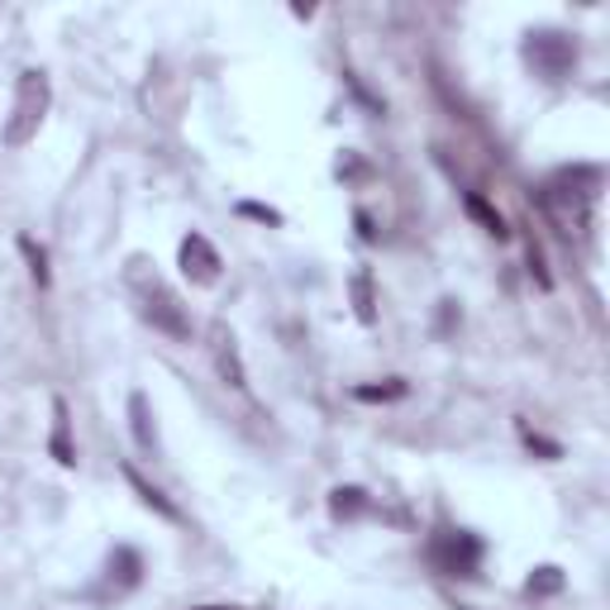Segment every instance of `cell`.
Listing matches in <instances>:
<instances>
[{"label": "cell", "instance_id": "obj_1", "mask_svg": "<svg viewBox=\"0 0 610 610\" xmlns=\"http://www.w3.org/2000/svg\"><path fill=\"white\" fill-rule=\"evenodd\" d=\"M130 292H134L139 315L149 319L157 334H167V339H191L186 305L176 301V292H172L163 277H157V272H143V263H134V267H130Z\"/></svg>", "mask_w": 610, "mask_h": 610}, {"label": "cell", "instance_id": "obj_2", "mask_svg": "<svg viewBox=\"0 0 610 610\" xmlns=\"http://www.w3.org/2000/svg\"><path fill=\"white\" fill-rule=\"evenodd\" d=\"M48 105H53L48 72H39V68L20 72V82H14V105H10V120H6V143H10V149H24V143L39 134Z\"/></svg>", "mask_w": 610, "mask_h": 610}, {"label": "cell", "instance_id": "obj_3", "mask_svg": "<svg viewBox=\"0 0 610 610\" xmlns=\"http://www.w3.org/2000/svg\"><path fill=\"white\" fill-rule=\"evenodd\" d=\"M429 563H435L444 577H477L481 539L468 535V529H439V535L429 539Z\"/></svg>", "mask_w": 610, "mask_h": 610}, {"label": "cell", "instance_id": "obj_4", "mask_svg": "<svg viewBox=\"0 0 610 610\" xmlns=\"http://www.w3.org/2000/svg\"><path fill=\"white\" fill-rule=\"evenodd\" d=\"M525 62L535 68V77H543V82H563V77L577 68V43L553 34V29H539V34L525 39Z\"/></svg>", "mask_w": 610, "mask_h": 610}, {"label": "cell", "instance_id": "obj_5", "mask_svg": "<svg viewBox=\"0 0 610 610\" xmlns=\"http://www.w3.org/2000/svg\"><path fill=\"white\" fill-rule=\"evenodd\" d=\"M176 263H182V272H186V282L191 286H215L220 282V253H215V244L205 234H186L182 238V248H176Z\"/></svg>", "mask_w": 610, "mask_h": 610}, {"label": "cell", "instance_id": "obj_6", "mask_svg": "<svg viewBox=\"0 0 610 610\" xmlns=\"http://www.w3.org/2000/svg\"><path fill=\"white\" fill-rule=\"evenodd\" d=\"M211 353H215V373H220L224 387L248 392V367H244V358H238V339H234L230 325H215L211 329Z\"/></svg>", "mask_w": 610, "mask_h": 610}, {"label": "cell", "instance_id": "obj_7", "mask_svg": "<svg viewBox=\"0 0 610 610\" xmlns=\"http://www.w3.org/2000/svg\"><path fill=\"white\" fill-rule=\"evenodd\" d=\"M124 481H130V487L139 491V501L149 506V510H157V516H163L167 525H176V520H182V510H176V506L167 501V496L153 487V481H143V477H139V468H124Z\"/></svg>", "mask_w": 610, "mask_h": 610}, {"label": "cell", "instance_id": "obj_8", "mask_svg": "<svg viewBox=\"0 0 610 610\" xmlns=\"http://www.w3.org/2000/svg\"><path fill=\"white\" fill-rule=\"evenodd\" d=\"M130 425H134V439L139 448H149V454H157V429H153V410H149V396L134 392L130 396Z\"/></svg>", "mask_w": 610, "mask_h": 610}, {"label": "cell", "instance_id": "obj_9", "mask_svg": "<svg viewBox=\"0 0 610 610\" xmlns=\"http://www.w3.org/2000/svg\"><path fill=\"white\" fill-rule=\"evenodd\" d=\"M462 211H468V215H472L491 238H510V224H506V215L496 211L491 201H481V196H462Z\"/></svg>", "mask_w": 610, "mask_h": 610}, {"label": "cell", "instance_id": "obj_10", "mask_svg": "<svg viewBox=\"0 0 610 610\" xmlns=\"http://www.w3.org/2000/svg\"><path fill=\"white\" fill-rule=\"evenodd\" d=\"M48 448H53V458L62 462V468H72L77 462L72 429H68V406H62V400H53V439H48Z\"/></svg>", "mask_w": 610, "mask_h": 610}, {"label": "cell", "instance_id": "obj_11", "mask_svg": "<svg viewBox=\"0 0 610 610\" xmlns=\"http://www.w3.org/2000/svg\"><path fill=\"white\" fill-rule=\"evenodd\" d=\"M139 577H143L139 549H115V558H110V582H115L120 591H130V587H139Z\"/></svg>", "mask_w": 610, "mask_h": 610}, {"label": "cell", "instance_id": "obj_12", "mask_svg": "<svg viewBox=\"0 0 610 610\" xmlns=\"http://www.w3.org/2000/svg\"><path fill=\"white\" fill-rule=\"evenodd\" d=\"M329 516H334V520H358V516H367V491H363V487L329 491Z\"/></svg>", "mask_w": 610, "mask_h": 610}, {"label": "cell", "instance_id": "obj_13", "mask_svg": "<svg viewBox=\"0 0 610 610\" xmlns=\"http://www.w3.org/2000/svg\"><path fill=\"white\" fill-rule=\"evenodd\" d=\"M353 311H358L363 325L377 319V296H373V277L367 272H353Z\"/></svg>", "mask_w": 610, "mask_h": 610}, {"label": "cell", "instance_id": "obj_14", "mask_svg": "<svg viewBox=\"0 0 610 610\" xmlns=\"http://www.w3.org/2000/svg\"><path fill=\"white\" fill-rule=\"evenodd\" d=\"M525 591H529V597H558V591H563V572H558V568H535V572H529V582H525Z\"/></svg>", "mask_w": 610, "mask_h": 610}, {"label": "cell", "instance_id": "obj_15", "mask_svg": "<svg viewBox=\"0 0 610 610\" xmlns=\"http://www.w3.org/2000/svg\"><path fill=\"white\" fill-rule=\"evenodd\" d=\"M20 253L29 258V272H34V282H39V286L53 282V272H48V253L34 244V238H20Z\"/></svg>", "mask_w": 610, "mask_h": 610}, {"label": "cell", "instance_id": "obj_16", "mask_svg": "<svg viewBox=\"0 0 610 610\" xmlns=\"http://www.w3.org/2000/svg\"><path fill=\"white\" fill-rule=\"evenodd\" d=\"M353 396H358V400H400V396H406V382L392 377V382H382V387H358Z\"/></svg>", "mask_w": 610, "mask_h": 610}, {"label": "cell", "instance_id": "obj_17", "mask_svg": "<svg viewBox=\"0 0 610 610\" xmlns=\"http://www.w3.org/2000/svg\"><path fill=\"white\" fill-rule=\"evenodd\" d=\"M529 272H535V282L543 286V292H549V286H553L549 267H543V248H539V244H529Z\"/></svg>", "mask_w": 610, "mask_h": 610}, {"label": "cell", "instance_id": "obj_18", "mask_svg": "<svg viewBox=\"0 0 610 610\" xmlns=\"http://www.w3.org/2000/svg\"><path fill=\"white\" fill-rule=\"evenodd\" d=\"M525 444H529V448H535V454H543V458H563V448H558L553 439H539V435H535V429H525Z\"/></svg>", "mask_w": 610, "mask_h": 610}, {"label": "cell", "instance_id": "obj_19", "mask_svg": "<svg viewBox=\"0 0 610 610\" xmlns=\"http://www.w3.org/2000/svg\"><path fill=\"white\" fill-rule=\"evenodd\" d=\"M248 220H263V224H282V211H267V205H258V201H244L238 205Z\"/></svg>", "mask_w": 610, "mask_h": 610}, {"label": "cell", "instance_id": "obj_20", "mask_svg": "<svg viewBox=\"0 0 610 610\" xmlns=\"http://www.w3.org/2000/svg\"><path fill=\"white\" fill-rule=\"evenodd\" d=\"M353 224H358V234L367 238V244H373V238H377V230H373V215H367V211H358V215H353Z\"/></svg>", "mask_w": 610, "mask_h": 610}, {"label": "cell", "instance_id": "obj_21", "mask_svg": "<svg viewBox=\"0 0 610 610\" xmlns=\"http://www.w3.org/2000/svg\"><path fill=\"white\" fill-rule=\"evenodd\" d=\"M196 610H234V606H196Z\"/></svg>", "mask_w": 610, "mask_h": 610}]
</instances>
